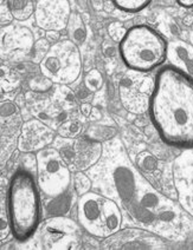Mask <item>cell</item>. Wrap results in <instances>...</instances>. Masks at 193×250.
<instances>
[{"mask_svg": "<svg viewBox=\"0 0 193 250\" xmlns=\"http://www.w3.org/2000/svg\"><path fill=\"white\" fill-rule=\"evenodd\" d=\"M86 136L92 141L107 142L116 137V130L100 124H92L88 126Z\"/></svg>", "mask_w": 193, "mask_h": 250, "instance_id": "d6986e66", "label": "cell"}, {"mask_svg": "<svg viewBox=\"0 0 193 250\" xmlns=\"http://www.w3.org/2000/svg\"><path fill=\"white\" fill-rule=\"evenodd\" d=\"M1 53L6 58L18 59L23 56H31L35 41L31 31L23 26L1 27Z\"/></svg>", "mask_w": 193, "mask_h": 250, "instance_id": "4fadbf2b", "label": "cell"}, {"mask_svg": "<svg viewBox=\"0 0 193 250\" xmlns=\"http://www.w3.org/2000/svg\"><path fill=\"white\" fill-rule=\"evenodd\" d=\"M68 37L70 41H72L78 46L82 45L87 38V27L84 24L83 19H82L81 14L78 12H72L70 16L69 22H68L67 28Z\"/></svg>", "mask_w": 193, "mask_h": 250, "instance_id": "2e32d148", "label": "cell"}, {"mask_svg": "<svg viewBox=\"0 0 193 250\" xmlns=\"http://www.w3.org/2000/svg\"><path fill=\"white\" fill-rule=\"evenodd\" d=\"M0 6H1V27L7 26L15 19L12 16V12H11L8 0H1L0 1Z\"/></svg>", "mask_w": 193, "mask_h": 250, "instance_id": "4316f807", "label": "cell"}, {"mask_svg": "<svg viewBox=\"0 0 193 250\" xmlns=\"http://www.w3.org/2000/svg\"><path fill=\"white\" fill-rule=\"evenodd\" d=\"M177 2L183 7H193V0H177Z\"/></svg>", "mask_w": 193, "mask_h": 250, "instance_id": "f546056e", "label": "cell"}, {"mask_svg": "<svg viewBox=\"0 0 193 250\" xmlns=\"http://www.w3.org/2000/svg\"><path fill=\"white\" fill-rule=\"evenodd\" d=\"M77 221L90 236L104 240L120 230L122 211L113 198L101 192L88 191L78 197Z\"/></svg>", "mask_w": 193, "mask_h": 250, "instance_id": "5b68a950", "label": "cell"}, {"mask_svg": "<svg viewBox=\"0 0 193 250\" xmlns=\"http://www.w3.org/2000/svg\"><path fill=\"white\" fill-rule=\"evenodd\" d=\"M108 35H109V38L112 39L113 42H120L122 39L126 36L128 28L124 26L123 22L121 21H112L109 25H108Z\"/></svg>", "mask_w": 193, "mask_h": 250, "instance_id": "603a6c76", "label": "cell"}, {"mask_svg": "<svg viewBox=\"0 0 193 250\" xmlns=\"http://www.w3.org/2000/svg\"><path fill=\"white\" fill-rule=\"evenodd\" d=\"M39 70L42 75L55 84L75 83L82 72L78 45L69 38L51 44L47 55L39 62Z\"/></svg>", "mask_w": 193, "mask_h": 250, "instance_id": "8992f818", "label": "cell"}, {"mask_svg": "<svg viewBox=\"0 0 193 250\" xmlns=\"http://www.w3.org/2000/svg\"><path fill=\"white\" fill-rule=\"evenodd\" d=\"M104 79L102 73L97 69H92L88 71L84 76V86L89 89L92 92H97L102 89Z\"/></svg>", "mask_w": 193, "mask_h": 250, "instance_id": "44dd1931", "label": "cell"}, {"mask_svg": "<svg viewBox=\"0 0 193 250\" xmlns=\"http://www.w3.org/2000/svg\"><path fill=\"white\" fill-rule=\"evenodd\" d=\"M93 186L113 198L140 228L174 240L183 229L185 210L147 181L127 155L118 137L103 144V152L90 167Z\"/></svg>", "mask_w": 193, "mask_h": 250, "instance_id": "6da1fadb", "label": "cell"}, {"mask_svg": "<svg viewBox=\"0 0 193 250\" xmlns=\"http://www.w3.org/2000/svg\"><path fill=\"white\" fill-rule=\"evenodd\" d=\"M58 132L59 135H61V137L73 138L75 136H77L78 133L81 132V125H79L78 122L69 121L59 126Z\"/></svg>", "mask_w": 193, "mask_h": 250, "instance_id": "d4e9b609", "label": "cell"}, {"mask_svg": "<svg viewBox=\"0 0 193 250\" xmlns=\"http://www.w3.org/2000/svg\"><path fill=\"white\" fill-rule=\"evenodd\" d=\"M82 227L69 217L50 216L39 226V237L45 249H79Z\"/></svg>", "mask_w": 193, "mask_h": 250, "instance_id": "ba28073f", "label": "cell"}, {"mask_svg": "<svg viewBox=\"0 0 193 250\" xmlns=\"http://www.w3.org/2000/svg\"><path fill=\"white\" fill-rule=\"evenodd\" d=\"M72 191L70 190L65 194L55 198H49L45 203V212L48 216H61L65 215L70 210L72 203Z\"/></svg>", "mask_w": 193, "mask_h": 250, "instance_id": "e0dca14e", "label": "cell"}, {"mask_svg": "<svg viewBox=\"0 0 193 250\" xmlns=\"http://www.w3.org/2000/svg\"><path fill=\"white\" fill-rule=\"evenodd\" d=\"M191 44L193 45V32L191 33Z\"/></svg>", "mask_w": 193, "mask_h": 250, "instance_id": "1f68e13d", "label": "cell"}, {"mask_svg": "<svg viewBox=\"0 0 193 250\" xmlns=\"http://www.w3.org/2000/svg\"><path fill=\"white\" fill-rule=\"evenodd\" d=\"M8 5L16 21H27L32 14H35L36 2L33 0H8Z\"/></svg>", "mask_w": 193, "mask_h": 250, "instance_id": "ac0fdd59", "label": "cell"}, {"mask_svg": "<svg viewBox=\"0 0 193 250\" xmlns=\"http://www.w3.org/2000/svg\"><path fill=\"white\" fill-rule=\"evenodd\" d=\"M55 135L52 130L38 119H31L22 126L18 147L24 152L39 151L52 143Z\"/></svg>", "mask_w": 193, "mask_h": 250, "instance_id": "5bb4252c", "label": "cell"}, {"mask_svg": "<svg viewBox=\"0 0 193 250\" xmlns=\"http://www.w3.org/2000/svg\"><path fill=\"white\" fill-rule=\"evenodd\" d=\"M50 46L51 42L48 41V39L42 38L39 39V41H37L35 42V45H33L32 52H31V58H32L33 61L41 62L42 59L44 58V56L47 55L48 51H49Z\"/></svg>", "mask_w": 193, "mask_h": 250, "instance_id": "cb8c5ba5", "label": "cell"}, {"mask_svg": "<svg viewBox=\"0 0 193 250\" xmlns=\"http://www.w3.org/2000/svg\"><path fill=\"white\" fill-rule=\"evenodd\" d=\"M62 157L69 166H73L78 171L89 169L97 163L103 152V144L101 142L92 141L86 135L72 138L62 137Z\"/></svg>", "mask_w": 193, "mask_h": 250, "instance_id": "9c48e42d", "label": "cell"}, {"mask_svg": "<svg viewBox=\"0 0 193 250\" xmlns=\"http://www.w3.org/2000/svg\"><path fill=\"white\" fill-rule=\"evenodd\" d=\"M149 116L161 139L193 149V78L173 65L159 69L149 99Z\"/></svg>", "mask_w": 193, "mask_h": 250, "instance_id": "7a4b0ae2", "label": "cell"}, {"mask_svg": "<svg viewBox=\"0 0 193 250\" xmlns=\"http://www.w3.org/2000/svg\"><path fill=\"white\" fill-rule=\"evenodd\" d=\"M169 42L160 33L147 25H135L128 28L126 36L119 42V52L127 67L149 72L167 59Z\"/></svg>", "mask_w": 193, "mask_h": 250, "instance_id": "277c9868", "label": "cell"}, {"mask_svg": "<svg viewBox=\"0 0 193 250\" xmlns=\"http://www.w3.org/2000/svg\"><path fill=\"white\" fill-rule=\"evenodd\" d=\"M81 110H82V113H83L86 117H88V116L92 115L93 112V106L90 105V103H83L81 105Z\"/></svg>", "mask_w": 193, "mask_h": 250, "instance_id": "f1b7e54d", "label": "cell"}, {"mask_svg": "<svg viewBox=\"0 0 193 250\" xmlns=\"http://www.w3.org/2000/svg\"><path fill=\"white\" fill-rule=\"evenodd\" d=\"M69 0H37L35 21L44 31L65 30L72 16Z\"/></svg>", "mask_w": 193, "mask_h": 250, "instance_id": "7c38bea8", "label": "cell"}, {"mask_svg": "<svg viewBox=\"0 0 193 250\" xmlns=\"http://www.w3.org/2000/svg\"><path fill=\"white\" fill-rule=\"evenodd\" d=\"M37 180L29 170L18 169L7 189L6 210L11 234L18 242H26L38 231L42 221V200Z\"/></svg>", "mask_w": 193, "mask_h": 250, "instance_id": "3957f363", "label": "cell"}, {"mask_svg": "<svg viewBox=\"0 0 193 250\" xmlns=\"http://www.w3.org/2000/svg\"><path fill=\"white\" fill-rule=\"evenodd\" d=\"M92 5L95 10H102L103 8V0H92Z\"/></svg>", "mask_w": 193, "mask_h": 250, "instance_id": "4dcf8cb0", "label": "cell"}, {"mask_svg": "<svg viewBox=\"0 0 193 250\" xmlns=\"http://www.w3.org/2000/svg\"><path fill=\"white\" fill-rule=\"evenodd\" d=\"M114 5L119 10L124 12L135 13L139 11H143L150 4L152 0H112Z\"/></svg>", "mask_w": 193, "mask_h": 250, "instance_id": "ffe728a7", "label": "cell"}, {"mask_svg": "<svg viewBox=\"0 0 193 250\" xmlns=\"http://www.w3.org/2000/svg\"><path fill=\"white\" fill-rule=\"evenodd\" d=\"M37 183L47 200L55 198L70 190L72 184L69 164L56 147L47 146L36 155Z\"/></svg>", "mask_w": 193, "mask_h": 250, "instance_id": "52a82bcc", "label": "cell"}, {"mask_svg": "<svg viewBox=\"0 0 193 250\" xmlns=\"http://www.w3.org/2000/svg\"><path fill=\"white\" fill-rule=\"evenodd\" d=\"M93 187V181L89 175H86L83 171L76 172L75 177H73V188H75L76 194L78 196L87 194L90 191Z\"/></svg>", "mask_w": 193, "mask_h": 250, "instance_id": "7402d4cb", "label": "cell"}, {"mask_svg": "<svg viewBox=\"0 0 193 250\" xmlns=\"http://www.w3.org/2000/svg\"><path fill=\"white\" fill-rule=\"evenodd\" d=\"M47 39L51 44L59 42V31H47Z\"/></svg>", "mask_w": 193, "mask_h": 250, "instance_id": "83f0119b", "label": "cell"}, {"mask_svg": "<svg viewBox=\"0 0 193 250\" xmlns=\"http://www.w3.org/2000/svg\"><path fill=\"white\" fill-rule=\"evenodd\" d=\"M139 166L144 169H147L148 171H153L157 163H155L154 157L152 155H149L148 152H143L139 155Z\"/></svg>", "mask_w": 193, "mask_h": 250, "instance_id": "484cf974", "label": "cell"}, {"mask_svg": "<svg viewBox=\"0 0 193 250\" xmlns=\"http://www.w3.org/2000/svg\"><path fill=\"white\" fill-rule=\"evenodd\" d=\"M163 236L140 228L119 230L112 236L104 238V249H165L167 248Z\"/></svg>", "mask_w": 193, "mask_h": 250, "instance_id": "8fae6325", "label": "cell"}, {"mask_svg": "<svg viewBox=\"0 0 193 250\" xmlns=\"http://www.w3.org/2000/svg\"><path fill=\"white\" fill-rule=\"evenodd\" d=\"M172 174L179 204L193 218V149H185L175 158Z\"/></svg>", "mask_w": 193, "mask_h": 250, "instance_id": "30bf717a", "label": "cell"}, {"mask_svg": "<svg viewBox=\"0 0 193 250\" xmlns=\"http://www.w3.org/2000/svg\"><path fill=\"white\" fill-rule=\"evenodd\" d=\"M167 61L193 78V45L184 41H172L167 47Z\"/></svg>", "mask_w": 193, "mask_h": 250, "instance_id": "9a60e30c", "label": "cell"}]
</instances>
